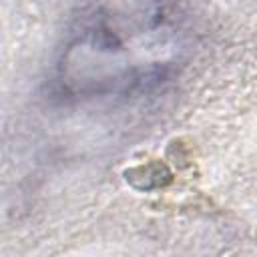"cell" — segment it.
Masks as SVG:
<instances>
[{
	"instance_id": "1",
	"label": "cell",
	"mask_w": 257,
	"mask_h": 257,
	"mask_svg": "<svg viewBox=\"0 0 257 257\" xmlns=\"http://www.w3.org/2000/svg\"><path fill=\"white\" fill-rule=\"evenodd\" d=\"M167 6H92L58 60V84L74 96L124 94L163 82L187 50L183 18Z\"/></svg>"
}]
</instances>
